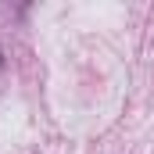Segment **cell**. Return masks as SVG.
Segmentation results:
<instances>
[{"label": "cell", "mask_w": 154, "mask_h": 154, "mask_svg": "<svg viewBox=\"0 0 154 154\" xmlns=\"http://www.w3.org/2000/svg\"><path fill=\"white\" fill-rule=\"evenodd\" d=\"M0 65H4V47H0Z\"/></svg>", "instance_id": "6da1fadb"}]
</instances>
